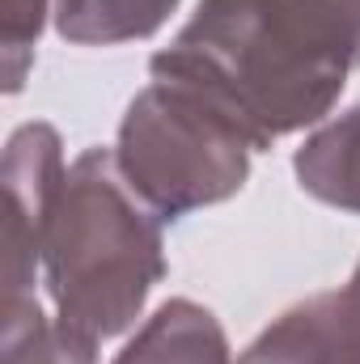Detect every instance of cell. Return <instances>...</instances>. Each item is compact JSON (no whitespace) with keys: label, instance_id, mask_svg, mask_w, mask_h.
Listing matches in <instances>:
<instances>
[{"label":"cell","instance_id":"obj_1","mask_svg":"<svg viewBox=\"0 0 360 364\" xmlns=\"http://www.w3.org/2000/svg\"><path fill=\"white\" fill-rule=\"evenodd\" d=\"M149 73L203 93L259 153L327 123L360 73V0H199Z\"/></svg>","mask_w":360,"mask_h":364},{"label":"cell","instance_id":"obj_2","mask_svg":"<svg viewBox=\"0 0 360 364\" xmlns=\"http://www.w3.org/2000/svg\"><path fill=\"white\" fill-rule=\"evenodd\" d=\"M162 225L119 174L115 149H85L68 166L43 242L51 314L93 339L132 331L166 275Z\"/></svg>","mask_w":360,"mask_h":364},{"label":"cell","instance_id":"obj_3","mask_svg":"<svg viewBox=\"0 0 360 364\" xmlns=\"http://www.w3.org/2000/svg\"><path fill=\"white\" fill-rule=\"evenodd\" d=\"M250 157L246 132L203 93L174 81H149L119 119V174L162 220L233 199L250 178Z\"/></svg>","mask_w":360,"mask_h":364},{"label":"cell","instance_id":"obj_4","mask_svg":"<svg viewBox=\"0 0 360 364\" xmlns=\"http://www.w3.org/2000/svg\"><path fill=\"white\" fill-rule=\"evenodd\" d=\"M4 220H0V284L4 305L38 296L43 242L68 178L64 144L51 123H21L4 149Z\"/></svg>","mask_w":360,"mask_h":364},{"label":"cell","instance_id":"obj_5","mask_svg":"<svg viewBox=\"0 0 360 364\" xmlns=\"http://www.w3.org/2000/svg\"><path fill=\"white\" fill-rule=\"evenodd\" d=\"M238 364H360V296L344 284L284 309Z\"/></svg>","mask_w":360,"mask_h":364},{"label":"cell","instance_id":"obj_6","mask_svg":"<svg viewBox=\"0 0 360 364\" xmlns=\"http://www.w3.org/2000/svg\"><path fill=\"white\" fill-rule=\"evenodd\" d=\"M115 364H238L225 326L199 301L174 296L157 305L144 326L123 343Z\"/></svg>","mask_w":360,"mask_h":364},{"label":"cell","instance_id":"obj_7","mask_svg":"<svg viewBox=\"0 0 360 364\" xmlns=\"http://www.w3.org/2000/svg\"><path fill=\"white\" fill-rule=\"evenodd\" d=\"M292 174L309 199L360 216V106L318 123L314 136H305V144L292 153Z\"/></svg>","mask_w":360,"mask_h":364},{"label":"cell","instance_id":"obj_8","mask_svg":"<svg viewBox=\"0 0 360 364\" xmlns=\"http://www.w3.org/2000/svg\"><path fill=\"white\" fill-rule=\"evenodd\" d=\"M182 0H55V30L77 47H119L153 38Z\"/></svg>","mask_w":360,"mask_h":364},{"label":"cell","instance_id":"obj_9","mask_svg":"<svg viewBox=\"0 0 360 364\" xmlns=\"http://www.w3.org/2000/svg\"><path fill=\"white\" fill-rule=\"evenodd\" d=\"M97 343L102 339L47 314L38 296L4 305L0 364H97Z\"/></svg>","mask_w":360,"mask_h":364},{"label":"cell","instance_id":"obj_10","mask_svg":"<svg viewBox=\"0 0 360 364\" xmlns=\"http://www.w3.org/2000/svg\"><path fill=\"white\" fill-rule=\"evenodd\" d=\"M55 17V0H0V55H4V93H21L38 34Z\"/></svg>","mask_w":360,"mask_h":364},{"label":"cell","instance_id":"obj_11","mask_svg":"<svg viewBox=\"0 0 360 364\" xmlns=\"http://www.w3.org/2000/svg\"><path fill=\"white\" fill-rule=\"evenodd\" d=\"M348 288H352V292L360 296V259H356V267H352V279H348Z\"/></svg>","mask_w":360,"mask_h":364}]
</instances>
